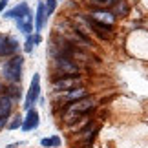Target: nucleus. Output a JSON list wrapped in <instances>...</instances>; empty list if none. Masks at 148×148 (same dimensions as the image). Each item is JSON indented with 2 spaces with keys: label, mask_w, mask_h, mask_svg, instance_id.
Here are the masks:
<instances>
[{
  "label": "nucleus",
  "mask_w": 148,
  "mask_h": 148,
  "mask_svg": "<svg viewBox=\"0 0 148 148\" xmlns=\"http://www.w3.org/2000/svg\"><path fill=\"white\" fill-rule=\"evenodd\" d=\"M79 82H81L79 77H60V79H57V81H53V88L57 92H68V90L77 88Z\"/></svg>",
  "instance_id": "nucleus-4"
},
{
  "label": "nucleus",
  "mask_w": 148,
  "mask_h": 148,
  "mask_svg": "<svg viewBox=\"0 0 148 148\" xmlns=\"http://www.w3.org/2000/svg\"><path fill=\"white\" fill-rule=\"evenodd\" d=\"M11 108H13V101H11L8 95H2V97H0V117H8Z\"/></svg>",
  "instance_id": "nucleus-14"
},
{
  "label": "nucleus",
  "mask_w": 148,
  "mask_h": 148,
  "mask_svg": "<svg viewBox=\"0 0 148 148\" xmlns=\"http://www.w3.org/2000/svg\"><path fill=\"white\" fill-rule=\"evenodd\" d=\"M57 68L60 70L62 77H68V75H75L79 71V68L75 64H71L68 59H57Z\"/></svg>",
  "instance_id": "nucleus-8"
},
{
  "label": "nucleus",
  "mask_w": 148,
  "mask_h": 148,
  "mask_svg": "<svg viewBox=\"0 0 148 148\" xmlns=\"http://www.w3.org/2000/svg\"><path fill=\"white\" fill-rule=\"evenodd\" d=\"M40 145L44 148H51V146H59L60 145V137H57V135H53V137H46L40 141Z\"/></svg>",
  "instance_id": "nucleus-15"
},
{
  "label": "nucleus",
  "mask_w": 148,
  "mask_h": 148,
  "mask_svg": "<svg viewBox=\"0 0 148 148\" xmlns=\"http://www.w3.org/2000/svg\"><path fill=\"white\" fill-rule=\"evenodd\" d=\"M84 97H88V92L84 88H75V90H68V92L64 93V99H66V102H75V101H79V99H84Z\"/></svg>",
  "instance_id": "nucleus-11"
},
{
  "label": "nucleus",
  "mask_w": 148,
  "mask_h": 148,
  "mask_svg": "<svg viewBox=\"0 0 148 148\" xmlns=\"http://www.w3.org/2000/svg\"><path fill=\"white\" fill-rule=\"evenodd\" d=\"M16 26H18L20 31H24V33H27V35H29V33L33 31V16H31V13L20 16V18L16 20Z\"/></svg>",
  "instance_id": "nucleus-12"
},
{
  "label": "nucleus",
  "mask_w": 148,
  "mask_h": 148,
  "mask_svg": "<svg viewBox=\"0 0 148 148\" xmlns=\"http://www.w3.org/2000/svg\"><path fill=\"white\" fill-rule=\"evenodd\" d=\"M22 64H24L22 57H13L11 60H8L4 66V77L9 82H18L22 75Z\"/></svg>",
  "instance_id": "nucleus-1"
},
{
  "label": "nucleus",
  "mask_w": 148,
  "mask_h": 148,
  "mask_svg": "<svg viewBox=\"0 0 148 148\" xmlns=\"http://www.w3.org/2000/svg\"><path fill=\"white\" fill-rule=\"evenodd\" d=\"M57 8V0H46L44 2V9H46V16H49Z\"/></svg>",
  "instance_id": "nucleus-16"
},
{
  "label": "nucleus",
  "mask_w": 148,
  "mask_h": 148,
  "mask_svg": "<svg viewBox=\"0 0 148 148\" xmlns=\"http://www.w3.org/2000/svg\"><path fill=\"white\" fill-rule=\"evenodd\" d=\"M38 93H40V77L38 73H35L31 79V84H29V90H27V95H26V102L24 106L27 110H31V106L35 104V101L38 99Z\"/></svg>",
  "instance_id": "nucleus-2"
},
{
  "label": "nucleus",
  "mask_w": 148,
  "mask_h": 148,
  "mask_svg": "<svg viewBox=\"0 0 148 148\" xmlns=\"http://www.w3.org/2000/svg\"><path fill=\"white\" fill-rule=\"evenodd\" d=\"M8 2H9V0H0V13L4 11V8L8 5Z\"/></svg>",
  "instance_id": "nucleus-19"
},
{
  "label": "nucleus",
  "mask_w": 148,
  "mask_h": 148,
  "mask_svg": "<svg viewBox=\"0 0 148 148\" xmlns=\"http://www.w3.org/2000/svg\"><path fill=\"white\" fill-rule=\"evenodd\" d=\"M5 126V117H0V130Z\"/></svg>",
  "instance_id": "nucleus-20"
},
{
  "label": "nucleus",
  "mask_w": 148,
  "mask_h": 148,
  "mask_svg": "<svg viewBox=\"0 0 148 148\" xmlns=\"http://www.w3.org/2000/svg\"><path fill=\"white\" fill-rule=\"evenodd\" d=\"M22 121H24V119H22L20 115H16V117H15V121H13V123L9 124V128H11V130H15V128H18V126H22Z\"/></svg>",
  "instance_id": "nucleus-18"
},
{
  "label": "nucleus",
  "mask_w": 148,
  "mask_h": 148,
  "mask_svg": "<svg viewBox=\"0 0 148 148\" xmlns=\"http://www.w3.org/2000/svg\"><path fill=\"white\" fill-rule=\"evenodd\" d=\"M38 42H40V37H38V35H35V37H29V38L26 40V51L29 53V51L33 49V44H38Z\"/></svg>",
  "instance_id": "nucleus-17"
},
{
  "label": "nucleus",
  "mask_w": 148,
  "mask_h": 148,
  "mask_svg": "<svg viewBox=\"0 0 148 148\" xmlns=\"http://www.w3.org/2000/svg\"><path fill=\"white\" fill-rule=\"evenodd\" d=\"M27 13H29V8H27L26 2H22V4H18V5H15L13 9H9L8 13H5V16H8V18L18 20L20 16H24V15H27Z\"/></svg>",
  "instance_id": "nucleus-10"
},
{
  "label": "nucleus",
  "mask_w": 148,
  "mask_h": 148,
  "mask_svg": "<svg viewBox=\"0 0 148 148\" xmlns=\"http://www.w3.org/2000/svg\"><path fill=\"white\" fill-rule=\"evenodd\" d=\"M113 13H108V11H93L92 13V20L99 22V24H104V26H112L113 24Z\"/></svg>",
  "instance_id": "nucleus-9"
},
{
  "label": "nucleus",
  "mask_w": 148,
  "mask_h": 148,
  "mask_svg": "<svg viewBox=\"0 0 148 148\" xmlns=\"http://www.w3.org/2000/svg\"><path fill=\"white\" fill-rule=\"evenodd\" d=\"M16 48H18V44H16L15 38L0 35V57H5V55L13 53V51H16Z\"/></svg>",
  "instance_id": "nucleus-7"
},
{
  "label": "nucleus",
  "mask_w": 148,
  "mask_h": 148,
  "mask_svg": "<svg viewBox=\"0 0 148 148\" xmlns=\"http://www.w3.org/2000/svg\"><path fill=\"white\" fill-rule=\"evenodd\" d=\"M38 121H40V117H38V112L37 110H27V115L24 117V121H22V130L24 132H29V130H35L38 126Z\"/></svg>",
  "instance_id": "nucleus-5"
},
{
  "label": "nucleus",
  "mask_w": 148,
  "mask_h": 148,
  "mask_svg": "<svg viewBox=\"0 0 148 148\" xmlns=\"http://www.w3.org/2000/svg\"><path fill=\"white\" fill-rule=\"evenodd\" d=\"M97 4H112V0H95Z\"/></svg>",
  "instance_id": "nucleus-21"
},
{
  "label": "nucleus",
  "mask_w": 148,
  "mask_h": 148,
  "mask_svg": "<svg viewBox=\"0 0 148 148\" xmlns=\"http://www.w3.org/2000/svg\"><path fill=\"white\" fill-rule=\"evenodd\" d=\"M4 90H5V88H4V84H2V81H0V93H2Z\"/></svg>",
  "instance_id": "nucleus-22"
},
{
  "label": "nucleus",
  "mask_w": 148,
  "mask_h": 148,
  "mask_svg": "<svg viewBox=\"0 0 148 148\" xmlns=\"http://www.w3.org/2000/svg\"><path fill=\"white\" fill-rule=\"evenodd\" d=\"M46 9H44V2H38L37 5V16H35V27H37V31H40L42 27H44V22H46Z\"/></svg>",
  "instance_id": "nucleus-13"
},
{
  "label": "nucleus",
  "mask_w": 148,
  "mask_h": 148,
  "mask_svg": "<svg viewBox=\"0 0 148 148\" xmlns=\"http://www.w3.org/2000/svg\"><path fill=\"white\" fill-rule=\"evenodd\" d=\"M93 108V99L90 97H84V99H79L75 102H71L70 106H68V113L70 115H81V113H86ZM66 113V115H68Z\"/></svg>",
  "instance_id": "nucleus-3"
},
{
  "label": "nucleus",
  "mask_w": 148,
  "mask_h": 148,
  "mask_svg": "<svg viewBox=\"0 0 148 148\" xmlns=\"http://www.w3.org/2000/svg\"><path fill=\"white\" fill-rule=\"evenodd\" d=\"M86 22L92 26V29H95V35H97L99 38H102V40H110V38H112V29H110V26L99 24V22H95V20H92V18H86Z\"/></svg>",
  "instance_id": "nucleus-6"
}]
</instances>
